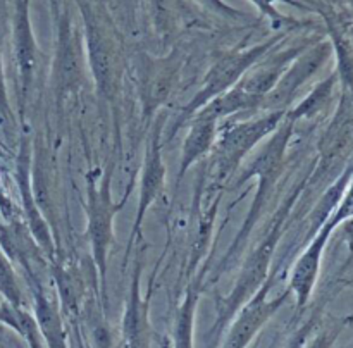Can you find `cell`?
Wrapping results in <instances>:
<instances>
[{
    "instance_id": "cell-3",
    "label": "cell",
    "mask_w": 353,
    "mask_h": 348,
    "mask_svg": "<svg viewBox=\"0 0 353 348\" xmlns=\"http://www.w3.org/2000/svg\"><path fill=\"white\" fill-rule=\"evenodd\" d=\"M285 116V110H272L257 117L219 123L209 171L214 185L230 181L248 155L278 130Z\"/></svg>"
},
{
    "instance_id": "cell-12",
    "label": "cell",
    "mask_w": 353,
    "mask_h": 348,
    "mask_svg": "<svg viewBox=\"0 0 353 348\" xmlns=\"http://www.w3.org/2000/svg\"><path fill=\"white\" fill-rule=\"evenodd\" d=\"M88 62L92 71L93 81H95L97 93L105 102H112L119 90V65H117L116 55L109 41L103 38L97 28L88 24Z\"/></svg>"
},
{
    "instance_id": "cell-8",
    "label": "cell",
    "mask_w": 353,
    "mask_h": 348,
    "mask_svg": "<svg viewBox=\"0 0 353 348\" xmlns=\"http://www.w3.org/2000/svg\"><path fill=\"white\" fill-rule=\"evenodd\" d=\"M272 285H274V276L271 274L268 281L261 286V289L238 310L236 316L231 319V326L226 331L221 348H247L257 336L259 331L268 324V320L285 305L292 293L286 289L269 298Z\"/></svg>"
},
{
    "instance_id": "cell-1",
    "label": "cell",
    "mask_w": 353,
    "mask_h": 348,
    "mask_svg": "<svg viewBox=\"0 0 353 348\" xmlns=\"http://www.w3.org/2000/svg\"><path fill=\"white\" fill-rule=\"evenodd\" d=\"M293 130H295V121L290 119L288 114H286L278 130L262 141L261 147L254 150V155L248 158V162L241 169L240 174H236V179L233 181V190H240L252 178L259 179V186L254 202H252L250 209H248L243 226L238 231L231 247L228 248L224 257L217 264V271L219 272H224L230 265H233L238 260L241 250H243L252 231H254L255 224H257V219L264 212L265 205H268L269 198H271L272 192H274L276 185H278L279 178H281L283 167H285L286 162V150H288L290 140L293 136Z\"/></svg>"
},
{
    "instance_id": "cell-19",
    "label": "cell",
    "mask_w": 353,
    "mask_h": 348,
    "mask_svg": "<svg viewBox=\"0 0 353 348\" xmlns=\"http://www.w3.org/2000/svg\"><path fill=\"white\" fill-rule=\"evenodd\" d=\"M7 320L12 324L21 334L28 340L31 348H43V338H41L40 329H38V323L34 317L28 316L26 312L21 310H6Z\"/></svg>"
},
{
    "instance_id": "cell-14",
    "label": "cell",
    "mask_w": 353,
    "mask_h": 348,
    "mask_svg": "<svg viewBox=\"0 0 353 348\" xmlns=\"http://www.w3.org/2000/svg\"><path fill=\"white\" fill-rule=\"evenodd\" d=\"M52 81H54L55 93L61 99L74 92L83 83L81 57H79L78 45L72 40V33L68 28L61 31V38H59Z\"/></svg>"
},
{
    "instance_id": "cell-18",
    "label": "cell",
    "mask_w": 353,
    "mask_h": 348,
    "mask_svg": "<svg viewBox=\"0 0 353 348\" xmlns=\"http://www.w3.org/2000/svg\"><path fill=\"white\" fill-rule=\"evenodd\" d=\"M85 324L88 331V348H116L109 323L103 317L102 309L88 303L85 309Z\"/></svg>"
},
{
    "instance_id": "cell-17",
    "label": "cell",
    "mask_w": 353,
    "mask_h": 348,
    "mask_svg": "<svg viewBox=\"0 0 353 348\" xmlns=\"http://www.w3.org/2000/svg\"><path fill=\"white\" fill-rule=\"evenodd\" d=\"M334 83H336V74H331L330 78L321 81L295 109H290L286 112L290 119H293L296 123L300 119H310L316 114H319L330 103L331 96H333Z\"/></svg>"
},
{
    "instance_id": "cell-2",
    "label": "cell",
    "mask_w": 353,
    "mask_h": 348,
    "mask_svg": "<svg viewBox=\"0 0 353 348\" xmlns=\"http://www.w3.org/2000/svg\"><path fill=\"white\" fill-rule=\"evenodd\" d=\"M302 186L303 183L300 186H296L295 192L288 198L283 200L281 207L278 209L274 221H272L271 229L265 233L261 243L250 252V255L245 260L243 267H241L240 274H238L236 281H234L233 289L226 296L217 300L216 319H214V324L210 326V329L207 331V348H216L217 340L223 336L230 320L236 316L238 310L261 289V286L271 276L272 257H274L276 247H278L279 240L283 236V231H285V221L288 217L290 209H292L293 202L299 196Z\"/></svg>"
},
{
    "instance_id": "cell-10",
    "label": "cell",
    "mask_w": 353,
    "mask_h": 348,
    "mask_svg": "<svg viewBox=\"0 0 353 348\" xmlns=\"http://www.w3.org/2000/svg\"><path fill=\"white\" fill-rule=\"evenodd\" d=\"M340 217L334 214L330 221L323 224L317 231L316 236L309 241L305 250L300 254L296 258L295 264L292 267V274H290L288 289L292 295H295L296 307L303 309L309 303L310 296H312L314 288H316L317 278H319L321 271V262H323L324 248H326L327 240H330L331 233L334 227L340 223Z\"/></svg>"
},
{
    "instance_id": "cell-13",
    "label": "cell",
    "mask_w": 353,
    "mask_h": 348,
    "mask_svg": "<svg viewBox=\"0 0 353 348\" xmlns=\"http://www.w3.org/2000/svg\"><path fill=\"white\" fill-rule=\"evenodd\" d=\"M186 126H188V133H186L185 140H183L178 183L183 181L186 172H188L200 158L205 157L209 152H212L214 143H216L217 140V131H219V121H214L202 116H193Z\"/></svg>"
},
{
    "instance_id": "cell-11",
    "label": "cell",
    "mask_w": 353,
    "mask_h": 348,
    "mask_svg": "<svg viewBox=\"0 0 353 348\" xmlns=\"http://www.w3.org/2000/svg\"><path fill=\"white\" fill-rule=\"evenodd\" d=\"M143 250L141 247L134 258V272L128 291L126 309L123 317V340L126 348H150V296L141 293V274H143Z\"/></svg>"
},
{
    "instance_id": "cell-9",
    "label": "cell",
    "mask_w": 353,
    "mask_h": 348,
    "mask_svg": "<svg viewBox=\"0 0 353 348\" xmlns=\"http://www.w3.org/2000/svg\"><path fill=\"white\" fill-rule=\"evenodd\" d=\"M331 54V48L327 43L316 45L312 48H305L303 54H300L292 64L288 65L279 81L276 83L274 88L269 92L262 102L261 110L264 112H272V110H285L288 112L290 105L296 99L299 90L316 74L321 65L327 61Z\"/></svg>"
},
{
    "instance_id": "cell-20",
    "label": "cell",
    "mask_w": 353,
    "mask_h": 348,
    "mask_svg": "<svg viewBox=\"0 0 353 348\" xmlns=\"http://www.w3.org/2000/svg\"><path fill=\"white\" fill-rule=\"evenodd\" d=\"M314 326H316V317H310L309 320H307L305 324H303L300 329L295 331V334H293L292 338H290L288 345H286V348H305V343H307V338L310 336V333H312Z\"/></svg>"
},
{
    "instance_id": "cell-21",
    "label": "cell",
    "mask_w": 353,
    "mask_h": 348,
    "mask_svg": "<svg viewBox=\"0 0 353 348\" xmlns=\"http://www.w3.org/2000/svg\"><path fill=\"white\" fill-rule=\"evenodd\" d=\"M338 333H340V326L330 327V329H323L316 338L312 340V343L307 348H331L333 347L334 340L338 338Z\"/></svg>"
},
{
    "instance_id": "cell-6",
    "label": "cell",
    "mask_w": 353,
    "mask_h": 348,
    "mask_svg": "<svg viewBox=\"0 0 353 348\" xmlns=\"http://www.w3.org/2000/svg\"><path fill=\"white\" fill-rule=\"evenodd\" d=\"M181 57L176 52L164 59L143 57L137 65L138 99H140L141 121L150 123L174 92L181 71Z\"/></svg>"
},
{
    "instance_id": "cell-22",
    "label": "cell",
    "mask_w": 353,
    "mask_h": 348,
    "mask_svg": "<svg viewBox=\"0 0 353 348\" xmlns=\"http://www.w3.org/2000/svg\"><path fill=\"white\" fill-rule=\"evenodd\" d=\"M164 348H171V345H169V341H165V343H164Z\"/></svg>"
},
{
    "instance_id": "cell-16",
    "label": "cell",
    "mask_w": 353,
    "mask_h": 348,
    "mask_svg": "<svg viewBox=\"0 0 353 348\" xmlns=\"http://www.w3.org/2000/svg\"><path fill=\"white\" fill-rule=\"evenodd\" d=\"M202 285L200 278L186 288L185 298L179 305L174 320V348H193V327H195V310L199 305Z\"/></svg>"
},
{
    "instance_id": "cell-15",
    "label": "cell",
    "mask_w": 353,
    "mask_h": 348,
    "mask_svg": "<svg viewBox=\"0 0 353 348\" xmlns=\"http://www.w3.org/2000/svg\"><path fill=\"white\" fill-rule=\"evenodd\" d=\"M34 319L47 348H69L61 309L41 288L34 289Z\"/></svg>"
},
{
    "instance_id": "cell-7",
    "label": "cell",
    "mask_w": 353,
    "mask_h": 348,
    "mask_svg": "<svg viewBox=\"0 0 353 348\" xmlns=\"http://www.w3.org/2000/svg\"><path fill=\"white\" fill-rule=\"evenodd\" d=\"M162 119L155 117L154 127H152L150 138H148L147 152H145L143 164H141L140 171V183H138V207L137 216H134L133 227H131L130 240H128L126 252H124V267L128 265V260L133 252L134 241L140 236L141 226H143L145 216H147L148 209L152 203L159 198L165 186V164L164 157H162Z\"/></svg>"
},
{
    "instance_id": "cell-5",
    "label": "cell",
    "mask_w": 353,
    "mask_h": 348,
    "mask_svg": "<svg viewBox=\"0 0 353 348\" xmlns=\"http://www.w3.org/2000/svg\"><path fill=\"white\" fill-rule=\"evenodd\" d=\"M112 172L110 169L103 172L99 181H93L88 176L86 183V236H88L90 248L95 271L99 272L100 296H105L107 285V255H109L110 243L114 236V219L117 212H121L130 196V190L123 200L116 202L112 198Z\"/></svg>"
},
{
    "instance_id": "cell-4",
    "label": "cell",
    "mask_w": 353,
    "mask_h": 348,
    "mask_svg": "<svg viewBox=\"0 0 353 348\" xmlns=\"http://www.w3.org/2000/svg\"><path fill=\"white\" fill-rule=\"evenodd\" d=\"M279 40H281V37H276L272 38V40L264 41V43L255 45V47L252 48L231 52V54H226L221 59H217L212 64V68L207 71L199 92L193 95V99L190 100L186 105L181 107L178 117L172 121L169 130L165 131V140H172V138L178 134V131L181 130V127H185L186 124H188V121L192 119L203 105H207L210 100L223 95V93L228 92L230 88H233V86L240 81L241 76H243L252 65L257 64L264 55H268L269 52L279 43Z\"/></svg>"
}]
</instances>
